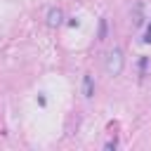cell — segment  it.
<instances>
[{"label":"cell","mask_w":151,"mask_h":151,"mask_svg":"<svg viewBox=\"0 0 151 151\" xmlns=\"http://www.w3.org/2000/svg\"><path fill=\"white\" fill-rule=\"evenodd\" d=\"M61 21H64V12H61L59 7H52V9L47 12V26L54 28V26H59Z\"/></svg>","instance_id":"cell-3"},{"label":"cell","mask_w":151,"mask_h":151,"mask_svg":"<svg viewBox=\"0 0 151 151\" xmlns=\"http://www.w3.org/2000/svg\"><path fill=\"white\" fill-rule=\"evenodd\" d=\"M92 94H94V80H92L90 73H85V76H83V97L90 99Z\"/></svg>","instance_id":"cell-4"},{"label":"cell","mask_w":151,"mask_h":151,"mask_svg":"<svg viewBox=\"0 0 151 151\" xmlns=\"http://www.w3.org/2000/svg\"><path fill=\"white\" fill-rule=\"evenodd\" d=\"M104 38H106V19L99 21V40H104Z\"/></svg>","instance_id":"cell-5"},{"label":"cell","mask_w":151,"mask_h":151,"mask_svg":"<svg viewBox=\"0 0 151 151\" xmlns=\"http://www.w3.org/2000/svg\"><path fill=\"white\" fill-rule=\"evenodd\" d=\"M144 42H151V26H149V31H146V35H144Z\"/></svg>","instance_id":"cell-6"},{"label":"cell","mask_w":151,"mask_h":151,"mask_svg":"<svg viewBox=\"0 0 151 151\" xmlns=\"http://www.w3.org/2000/svg\"><path fill=\"white\" fill-rule=\"evenodd\" d=\"M130 21H132V26L134 28H139L144 21H146V5L139 0V2H134V7H132V12H130Z\"/></svg>","instance_id":"cell-2"},{"label":"cell","mask_w":151,"mask_h":151,"mask_svg":"<svg viewBox=\"0 0 151 151\" xmlns=\"http://www.w3.org/2000/svg\"><path fill=\"white\" fill-rule=\"evenodd\" d=\"M123 66H125V57H123V52H120L118 47H113V50L106 54L104 68H106V73H109V76H120Z\"/></svg>","instance_id":"cell-1"}]
</instances>
